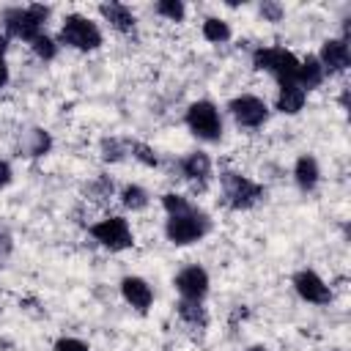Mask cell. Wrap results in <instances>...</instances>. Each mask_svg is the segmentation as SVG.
<instances>
[{
  "label": "cell",
  "mask_w": 351,
  "mask_h": 351,
  "mask_svg": "<svg viewBox=\"0 0 351 351\" xmlns=\"http://www.w3.org/2000/svg\"><path fill=\"white\" fill-rule=\"evenodd\" d=\"M33 52H36L41 60H52V58H55V52H58V47H55V41H52V38L38 36V38L33 41Z\"/></svg>",
  "instance_id": "22"
},
{
  "label": "cell",
  "mask_w": 351,
  "mask_h": 351,
  "mask_svg": "<svg viewBox=\"0 0 351 351\" xmlns=\"http://www.w3.org/2000/svg\"><path fill=\"white\" fill-rule=\"evenodd\" d=\"M123 154H126V145H123L121 140H104V143H101V156H104L107 162H118Z\"/></svg>",
  "instance_id": "24"
},
{
  "label": "cell",
  "mask_w": 351,
  "mask_h": 351,
  "mask_svg": "<svg viewBox=\"0 0 351 351\" xmlns=\"http://www.w3.org/2000/svg\"><path fill=\"white\" fill-rule=\"evenodd\" d=\"M132 151H134V156L140 159V162H145V165H156V156H154V151L148 148V145H143V143H132Z\"/></svg>",
  "instance_id": "26"
},
{
  "label": "cell",
  "mask_w": 351,
  "mask_h": 351,
  "mask_svg": "<svg viewBox=\"0 0 351 351\" xmlns=\"http://www.w3.org/2000/svg\"><path fill=\"white\" fill-rule=\"evenodd\" d=\"M304 99H307V93L296 82H280V96H277V110L280 112H288V115L299 112L304 107Z\"/></svg>",
  "instance_id": "14"
},
{
  "label": "cell",
  "mask_w": 351,
  "mask_h": 351,
  "mask_svg": "<svg viewBox=\"0 0 351 351\" xmlns=\"http://www.w3.org/2000/svg\"><path fill=\"white\" fill-rule=\"evenodd\" d=\"M252 66L261 69V71L274 74L280 82H296L299 60L282 47H263V49L252 52Z\"/></svg>",
  "instance_id": "4"
},
{
  "label": "cell",
  "mask_w": 351,
  "mask_h": 351,
  "mask_svg": "<svg viewBox=\"0 0 351 351\" xmlns=\"http://www.w3.org/2000/svg\"><path fill=\"white\" fill-rule=\"evenodd\" d=\"M11 184V165L5 159H0V186Z\"/></svg>",
  "instance_id": "28"
},
{
  "label": "cell",
  "mask_w": 351,
  "mask_h": 351,
  "mask_svg": "<svg viewBox=\"0 0 351 351\" xmlns=\"http://www.w3.org/2000/svg\"><path fill=\"white\" fill-rule=\"evenodd\" d=\"M208 228H211L208 217H206L203 211H197L195 206H189V208L181 211V214H170V219H167V225H165V233H167V239H170L173 244L184 247V244H192V241L203 239V236L208 233Z\"/></svg>",
  "instance_id": "2"
},
{
  "label": "cell",
  "mask_w": 351,
  "mask_h": 351,
  "mask_svg": "<svg viewBox=\"0 0 351 351\" xmlns=\"http://www.w3.org/2000/svg\"><path fill=\"white\" fill-rule=\"evenodd\" d=\"M293 285H296V293H299L304 302H310V304H326V302L332 299L329 285H326L315 271H310V269L299 271V274L293 277Z\"/></svg>",
  "instance_id": "10"
},
{
  "label": "cell",
  "mask_w": 351,
  "mask_h": 351,
  "mask_svg": "<svg viewBox=\"0 0 351 351\" xmlns=\"http://www.w3.org/2000/svg\"><path fill=\"white\" fill-rule=\"evenodd\" d=\"M250 351H263V348H250Z\"/></svg>",
  "instance_id": "30"
},
{
  "label": "cell",
  "mask_w": 351,
  "mask_h": 351,
  "mask_svg": "<svg viewBox=\"0 0 351 351\" xmlns=\"http://www.w3.org/2000/svg\"><path fill=\"white\" fill-rule=\"evenodd\" d=\"M203 38H206V41H214V44L228 41V38H230L228 22H222V19H217V16L206 19V22H203Z\"/></svg>",
  "instance_id": "18"
},
{
  "label": "cell",
  "mask_w": 351,
  "mask_h": 351,
  "mask_svg": "<svg viewBox=\"0 0 351 351\" xmlns=\"http://www.w3.org/2000/svg\"><path fill=\"white\" fill-rule=\"evenodd\" d=\"M176 288L181 293V299L186 302H200L208 291V274L203 266H186L176 274Z\"/></svg>",
  "instance_id": "9"
},
{
  "label": "cell",
  "mask_w": 351,
  "mask_h": 351,
  "mask_svg": "<svg viewBox=\"0 0 351 351\" xmlns=\"http://www.w3.org/2000/svg\"><path fill=\"white\" fill-rule=\"evenodd\" d=\"M49 16V8L47 5H25V8H8L3 14V25H5V33L14 36V38H22V41H36L41 36V27H44V19Z\"/></svg>",
  "instance_id": "1"
},
{
  "label": "cell",
  "mask_w": 351,
  "mask_h": 351,
  "mask_svg": "<svg viewBox=\"0 0 351 351\" xmlns=\"http://www.w3.org/2000/svg\"><path fill=\"white\" fill-rule=\"evenodd\" d=\"M181 170H184L186 178L203 184V181L211 176V159H208L203 151H195V154H189V156L181 159Z\"/></svg>",
  "instance_id": "16"
},
{
  "label": "cell",
  "mask_w": 351,
  "mask_h": 351,
  "mask_svg": "<svg viewBox=\"0 0 351 351\" xmlns=\"http://www.w3.org/2000/svg\"><path fill=\"white\" fill-rule=\"evenodd\" d=\"M321 82H324V66L318 63V58L307 55V58L299 63V69H296V85L307 93V90L318 88Z\"/></svg>",
  "instance_id": "13"
},
{
  "label": "cell",
  "mask_w": 351,
  "mask_h": 351,
  "mask_svg": "<svg viewBox=\"0 0 351 351\" xmlns=\"http://www.w3.org/2000/svg\"><path fill=\"white\" fill-rule=\"evenodd\" d=\"M55 351H88V346L82 340H77V337H60L55 343Z\"/></svg>",
  "instance_id": "25"
},
{
  "label": "cell",
  "mask_w": 351,
  "mask_h": 351,
  "mask_svg": "<svg viewBox=\"0 0 351 351\" xmlns=\"http://www.w3.org/2000/svg\"><path fill=\"white\" fill-rule=\"evenodd\" d=\"M101 16H104L115 30H121V33H129V30L134 27V14H132V8L123 5V3H104V5H101Z\"/></svg>",
  "instance_id": "15"
},
{
  "label": "cell",
  "mask_w": 351,
  "mask_h": 351,
  "mask_svg": "<svg viewBox=\"0 0 351 351\" xmlns=\"http://www.w3.org/2000/svg\"><path fill=\"white\" fill-rule=\"evenodd\" d=\"M186 126H189V132H192L195 137L214 143V140H219V134H222L219 110H217L211 101H195V104H189V110H186Z\"/></svg>",
  "instance_id": "5"
},
{
  "label": "cell",
  "mask_w": 351,
  "mask_h": 351,
  "mask_svg": "<svg viewBox=\"0 0 351 351\" xmlns=\"http://www.w3.org/2000/svg\"><path fill=\"white\" fill-rule=\"evenodd\" d=\"M121 293L140 313H145L151 307V302H154V291H151V285L143 277H123L121 280Z\"/></svg>",
  "instance_id": "12"
},
{
  "label": "cell",
  "mask_w": 351,
  "mask_h": 351,
  "mask_svg": "<svg viewBox=\"0 0 351 351\" xmlns=\"http://www.w3.org/2000/svg\"><path fill=\"white\" fill-rule=\"evenodd\" d=\"M121 203H123L126 208H132V211L145 208V206H148V192H145L143 186L132 184V186H126V189L121 192Z\"/></svg>",
  "instance_id": "20"
},
{
  "label": "cell",
  "mask_w": 351,
  "mask_h": 351,
  "mask_svg": "<svg viewBox=\"0 0 351 351\" xmlns=\"http://www.w3.org/2000/svg\"><path fill=\"white\" fill-rule=\"evenodd\" d=\"M230 112H233L236 123H241V126H247V129H255V126H261V123L269 118L266 101L258 99V96H250V93L236 96V99L230 101Z\"/></svg>",
  "instance_id": "8"
},
{
  "label": "cell",
  "mask_w": 351,
  "mask_h": 351,
  "mask_svg": "<svg viewBox=\"0 0 351 351\" xmlns=\"http://www.w3.org/2000/svg\"><path fill=\"white\" fill-rule=\"evenodd\" d=\"M318 63H321V66H324V71H329V74L346 71V69H348V63H351L348 44H346L343 38H329V41H324Z\"/></svg>",
  "instance_id": "11"
},
{
  "label": "cell",
  "mask_w": 351,
  "mask_h": 351,
  "mask_svg": "<svg viewBox=\"0 0 351 351\" xmlns=\"http://www.w3.org/2000/svg\"><path fill=\"white\" fill-rule=\"evenodd\" d=\"M8 82V66H5V60H3V55H0V88Z\"/></svg>",
  "instance_id": "29"
},
{
  "label": "cell",
  "mask_w": 351,
  "mask_h": 351,
  "mask_svg": "<svg viewBox=\"0 0 351 351\" xmlns=\"http://www.w3.org/2000/svg\"><path fill=\"white\" fill-rule=\"evenodd\" d=\"M90 236H93L101 247H107V250H112V252L126 250V247L134 244L132 230H129V222H126L123 217H107V219L90 225Z\"/></svg>",
  "instance_id": "6"
},
{
  "label": "cell",
  "mask_w": 351,
  "mask_h": 351,
  "mask_svg": "<svg viewBox=\"0 0 351 351\" xmlns=\"http://www.w3.org/2000/svg\"><path fill=\"white\" fill-rule=\"evenodd\" d=\"M162 206H165L167 214H181V211H186L192 203H189L184 195H173V192H170V195L162 197Z\"/></svg>",
  "instance_id": "23"
},
{
  "label": "cell",
  "mask_w": 351,
  "mask_h": 351,
  "mask_svg": "<svg viewBox=\"0 0 351 351\" xmlns=\"http://www.w3.org/2000/svg\"><path fill=\"white\" fill-rule=\"evenodd\" d=\"M293 176H296V184L304 189V192H310L315 184H318V176H321V170H318V162L313 159V156H299L296 159V167H293Z\"/></svg>",
  "instance_id": "17"
},
{
  "label": "cell",
  "mask_w": 351,
  "mask_h": 351,
  "mask_svg": "<svg viewBox=\"0 0 351 351\" xmlns=\"http://www.w3.org/2000/svg\"><path fill=\"white\" fill-rule=\"evenodd\" d=\"M178 315H181L186 324H192V326H206V313H203L200 302H186V299H181V302H178Z\"/></svg>",
  "instance_id": "19"
},
{
  "label": "cell",
  "mask_w": 351,
  "mask_h": 351,
  "mask_svg": "<svg viewBox=\"0 0 351 351\" xmlns=\"http://www.w3.org/2000/svg\"><path fill=\"white\" fill-rule=\"evenodd\" d=\"M156 14L167 16L170 22H181L184 14H186V8H184L181 0H162V3H156Z\"/></svg>",
  "instance_id": "21"
},
{
  "label": "cell",
  "mask_w": 351,
  "mask_h": 351,
  "mask_svg": "<svg viewBox=\"0 0 351 351\" xmlns=\"http://www.w3.org/2000/svg\"><path fill=\"white\" fill-rule=\"evenodd\" d=\"M222 186H225V197H228L230 208H250L263 195V186H258L255 181H250L239 173H222Z\"/></svg>",
  "instance_id": "7"
},
{
  "label": "cell",
  "mask_w": 351,
  "mask_h": 351,
  "mask_svg": "<svg viewBox=\"0 0 351 351\" xmlns=\"http://www.w3.org/2000/svg\"><path fill=\"white\" fill-rule=\"evenodd\" d=\"M261 14L269 16L271 22H277V19L282 16V8H280V3H263V5H261Z\"/></svg>",
  "instance_id": "27"
},
{
  "label": "cell",
  "mask_w": 351,
  "mask_h": 351,
  "mask_svg": "<svg viewBox=\"0 0 351 351\" xmlns=\"http://www.w3.org/2000/svg\"><path fill=\"white\" fill-rule=\"evenodd\" d=\"M60 44L66 47H74V49H96L101 44V30L96 27V22H90L88 16H80V14H71L66 16V22L60 25V33H58Z\"/></svg>",
  "instance_id": "3"
}]
</instances>
